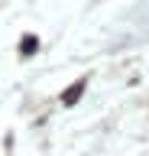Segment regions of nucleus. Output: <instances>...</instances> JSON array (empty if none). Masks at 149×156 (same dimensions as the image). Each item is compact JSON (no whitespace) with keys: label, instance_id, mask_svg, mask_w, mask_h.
Wrapping results in <instances>:
<instances>
[{"label":"nucleus","instance_id":"obj_1","mask_svg":"<svg viewBox=\"0 0 149 156\" xmlns=\"http://www.w3.org/2000/svg\"><path fill=\"white\" fill-rule=\"evenodd\" d=\"M84 88H88V78H78V81H75V85H71L68 91H65V94H62V104H65V107L78 104V98L84 94Z\"/></svg>","mask_w":149,"mask_h":156},{"label":"nucleus","instance_id":"obj_2","mask_svg":"<svg viewBox=\"0 0 149 156\" xmlns=\"http://www.w3.org/2000/svg\"><path fill=\"white\" fill-rule=\"evenodd\" d=\"M36 49H39V39H36V36H23V42H20V52H23V55H32Z\"/></svg>","mask_w":149,"mask_h":156}]
</instances>
